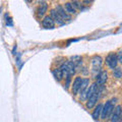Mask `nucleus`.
<instances>
[{
  "mask_svg": "<svg viewBox=\"0 0 122 122\" xmlns=\"http://www.w3.org/2000/svg\"><path fill=\"white\" fill-rule=\"evenodd\" d=\"M115 101H116V99L108 101V102H106V104L104 106H103L102 113H101L102 119H108V118L111 116V114L114 110V103H115Z\"/></svg>",
  "mask_w": 122,
  "mask_h": 122,
  "instance_id": "f257e3e1",
  "label": "nucleus"
},
{
  "mask_svg": "<svg viewBox=\"0 0 122 122\" xmlns=\"http://www.w3.org/2000/svg\"><path fill=\"white\" fill-rule=\"evenodd\" d=\"M60 69H61V71H62L63 76L64 75L71 76V75H73L74 72H75V66L70 62V61H66V62H64L62 65H61Z\"/></svg>",
  "mask_w": 122,
  "mask_h": 122,
  "instance_id": "f03ea898",
  "label": "nucleus"
},
{
  "mask_svg": "<svg viewBox=\"0 0 122 122\" xmlns=\"http://www.w3.org/2000/svg\"><path fill=\"white\" fill-rule=\"evenodd\" d=\"M90 87V79L89 78H83L81 82V86L79 90V94H81V100L86 101V94Z\"/></svg>",
  "mask_w": 122,
  "mask_h": 122,
  "instance_id": "7ed1b4c3",
  "label": "nucleus"
},
{
  "mask_svg": "<svg viewBox=\"0 0 122 122\" xmlns=\"http://www.w3.org/2000/svg\"><path fill=\"white\" fill-rule=\"evenodd\" d=\"M103 65V59L101 58V56H95L92 59V69L94 72L101 71V68Z\"/></svg>",
  "mask_w": 122,
  "mask_h": 122,
  "instance_id": "20e7f679",
  "label": "nucleus"
},
{
  "mask_svg": "<svg viewBox=\"0 0 122 122\" xmlns=\"http://www.w3.org/2000/svg\"><path fill=\"white\" fill-rule=\"evenodd\" d=\"M99 97H100V91L97 90L89 99H87V102H86V107H87V108L92 109L93 107L96 106L97 102L99 100Z\"/></svg>",
  "mask_w": 122,
  "mask_h": 122,
  "instance_id": "39448f33",
  "label": "nucleus"
},
{
  "mask_svg": "<svg viewBox=\"0 0 122 122\" xmlns=\"http://www.w3.org/2000/svg\"><path fill=\"white\" fill-rule=\"evenodd\" d=\"M121 116H122V107L118 105L114 108L111 116H110L111 117V122H119L121 119Z\"/></svg>",
  "mask_w": 122,
  "mask_h": 122,
  "instance_id": "423d86ee",
  "label": "nucleus"
},
{
  "mask_svg": "<svg viewBox=\"0 0 122 122\" xmlns=\"http://www.w3.org/2000/svg\"><path fill=\"white\" fill-rule=\"evenodd\" d=\"M106 63L108 64V66L112 69H115L117 67V63H118V60H117V57L114 53H110V54L106 57Z\"/></svg>",
  "mask_w": 122,
  "mask_h": 122,
  "instance_id": "0eeeda50",
  "label": "nucleus"
},
{
  "mask_svg": "<svg viewBox=\"0 0 122 122\" xmlns=\"http://www.w3.org/2000/svg\"><path fill=\"white\" fill-rule=\"evenodd\" d=\"M81 82H82V78L81 76H76L75 79L73 81V83H72V94L73 95H77L79 93V90H81Z\"/></svg>",
  "mask_w": 122,
  "mask_h": 122,
  "instance_id": "6e6552de",
  "label": "nucleus"
},
{
  "mask_svg": "<svg viewBox=\"0 0 122 122\" xmlns=\"http://www.w3.org/2000/svg\"><path fill=\"white\" fill-rule=\"evenodd\" d=\"M42 25H43L45 29H53L55 26V22L51 18V16L47 15V16H45L43 18V20H42Z\"/></svg>",
  "mask_w": 122,
  "mask_h": 122,
  "instance_id": "1a4fd4ad",
  "label": "nucleus"
},
{
  "mask_svg": "<svg viewBox=\"0 0 122 122\" xmlns=\"http://www.w3.org/2000/svg\"><path fill=\"white\" fill-rule=\"evenodd\" d=\"M55 10L59 13L60 16L63 18V20H70V15L66 12V10H65V8H64L63 6L57 5V6H56V8H55Z\"/></svg>",
  "mask_w": 122,
  "mask_h": 122,
  "instance_id": "9d476101",
  "label": "nucleus"
},
{
  "mask_svg": "<svg viewBox=\"0 0 122 122\" xmlns=\"http://www.w3.org/2000/svg\"><path fill=\"white\" fill-rule=\"evenodd\" d=\"M107 78H108V73H107V71L101 70L100 72H99L98 76H97V82L100 86H103L107 81Z\"/></svg>",
  "mask_w": 122,
  "mask_h": 122,
  "instance_id": "9b49d317",
  "label": "nucleus"
},
{
  "mask_svg": "<svg viewBox=\"0 0 122 122\" xmlns=\"http://www.w3.org/2000/svg\"><path fill=\"white\" fill-rule=\"evenodd\" d=\"M48 10V4L47 2H41L40 5L38 6V9H37V12H38V16H44V15L46 14V12H47Z\"/></svg>",
  "mask_w": 122,
  "mask_h": 122,
  "instance_id": "f8f14e48",
  "label": "nucleus"
},
{
  "mask_svg": "<svg viewBox=\"0 0 122 122\" xmlns=\"http://www.w3.org/2000/svg\"><path fill=\"white\" fill-rule=\"evenodd\" d=\"M50 16H51L52 20H54V22H57L58 25H63V22H64L63 21V18L60 16L59 13L57 12L55 9H52L50 11Z\"/></svg>",
  "mask_w": 122,
  "mask_h": 122,
  "instance_id": "ddd939ff",
  "label": "nucleus"
},
{
  "mask_svg": "<svg viewBox=\"0 0 122 122\" xmlns=\"http://www.w3.org/2000/svg\"><path fill=\"white\" fill-rule=\"evenodd\" d=\"M102 109H103V105L102 104H99L98 106H96V108L93 111V114H92V116L95 120H98L99 118L101 117V113H102Z\"/></svg>",
  "mask_w": 122,
  "mask_h": 122,
  "instance_id": "4468645a",
  "label": "nucleus"
},
{
  "mask_svg": "<svg viewBox=\"0 0 122 122\" xmlns=\"http://www.w3.org/2000/svg\"><path fill=\"white\" fill-rule=\"evenodd\" d=\"M64 8H65L66 10V12L68 14H74L76 12V9L73 7V5H72V3L71 2H66L65 4H64Z\"/></svg>",
  "mask_w": 122,
  "mask_h": 122,
  "instance_id": "2eb2a0df",
  "label": "nucleus"
},
{
  "mask_svg": "<svg viewBox=\"0 0 122 122\" xmlns=\"http://www.w3.org/2000/svg\"><path fill=\"white\" fill-rule=\"evenodd\" d=\"M53 74H54V77H55L58 81H60L61 79L63 78V74H62V71H61L60 68H57V69L53 70Z\"/></svg>",
  "mask_w": 122,
  "mask_h": 122,
  "instance_id": "dca6fc26",
  "label": "nucleus"
},
{
  "mask_svg": "<svg viewBox=\"0 0 122 122\" xmlns=\"http://www.w3.org/2000/svg\"><path fill=\"white\" fill-rule=\"evenodd\" d=\"M70 62L73 64L74 66H77V65H79V64L81 63V56H73V57H71Z\"/></svg>",
  "mask_w": 122,
  "mask_h": 122,
  "instance_id": "f3484780",
  "label": "nucleus"
},
{
  "mask_svg": "<svg viewBox=\"0 0 122 122\" xmlns=\"http://www.w3.org/2000/svg\"><path fill=\"white\" fill-rule=\"evenodd\" d=\"M113 74H114V76H115V77L120 78L121 76H122V70H121V68L116 67L115 69H113Z\"/></svg>",
  "mask_w": 122,
  "mask_h": 122,
  "instance_id": "a211bd4d",
  "label": "nucleus"
},
{
  "mask_svg": "<svg viewBox=\"0 0 122 122\" xmlns=\"http://www.w3.org/2000/svg\"><path fill=\"white\" fill-rule=\"evenodd\" d=\"M116 57H117V60H118V62H120V63H122V50H120L119 52L117 53V55H116Z\"/></svg>",
  "mask_w": 122,
  "mask_h": 122,
  "instance_id": "6ab92c4d",
  "label": "nucleus"
}]
</instances>
